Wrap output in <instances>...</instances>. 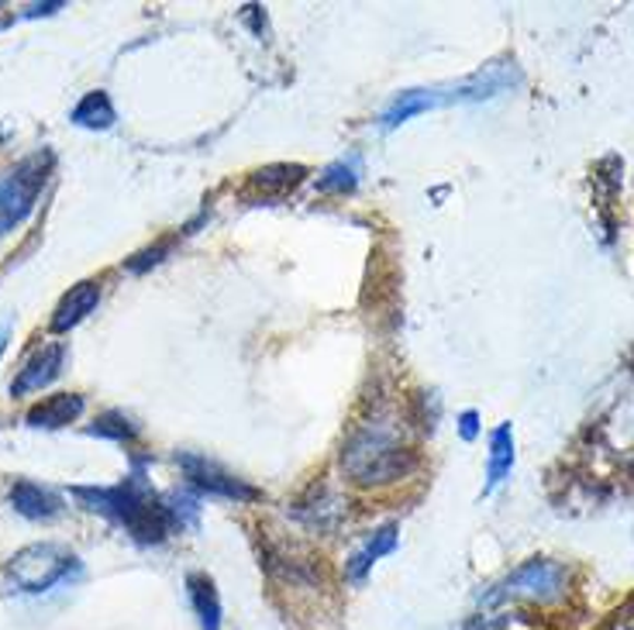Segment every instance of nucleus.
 <instances>
[{
  "label": "nucleus",
  "instance_id": "9b49d317",
  "mask_svg": "<svg viewBox=\"0 0 634 630\" xmlns=\"http://www.w3.org/2000/svg\"><path fill=\"white\" fill-rule=\"evenodd\" d=\"M438 104H445V97L435 94V90H407V94H400L387 110H383V128L394 131L403 121H411V118L424 115V110H432Z\"/></svg>",
  "mask_w": 634,
  "mask_h": 630
},
{
  "label": "nucleus",
  "instance_id": "4be33fe9",
  "mask_svg": "<svg viewBox=\"0 0 634 630\" xmlns=\"http://www.w3.org/2000/svg\"><path fill=\"white\" fill-rule=\"evenodd\" d=\"M8 334H11V328L0 324V352H4V345H8Z\"/></svg>",
  "mask_w": 634,
  "mask_h": 630
},
{
  "label": "nucleus",
  "instance_id": "f03ea898",
  "mask_svg": "<svg viewBox=\"0 0 634 630\" xmlns=\"http://www.w3.org/2000/svg\"><path fill=\"white\" fill-rule=\"evenodd\" d=\"M414 468L418 455L383 424L359 427L345 441L342 472L355 486H390L397 479H407Z\"/></svg>",
  "mask_w": 634,
  "mask_h": 630
},
{
  "label": "nucleus",
  "instance_id": "dca6fc26",
  "mask_svg": "<svg viewBox=\"0 0 634 630\" xmlns=\"http://www.w3.org/2000/svg\"><path fill=\"white\" fill-rule=\"evenodd\" d=\"M304 176H307V169L304 166H266V169H259V173H253V183L259 193H286V190H293V187H301L304 183Z\"/></svg>",
  "mask_w": 634,
  "mask_h": 630
},
{
  "label": "nucleus",
  "instance_id": "2eb2a0df",
  "mask_svg": "<svg viewBox=\"0 0 634 630\" xmlns=\"http://www.w3.org/2000/svg\"><path fill=\"white\" fill-rule=\"evenodd\" d=\"M73 124L80 128H90V131H107L110 124L118 121L115 115V104L104 94V90H94V94H86L77 107H73Z\"/></svg>",
  "mask_w": 634,
  "mask_h": 630
},
{
  "label": "nucleus",
  "instance_id": "ddd939ff",
  "mask_svg": "<svg viewBox=\"0 0 634 630\" xmlns=\"http://www.w3.org/2000/svg\"><path fill=\"white\" fill-rule=\"evenodd\" d=\"M397 548V527L394 524H387V527H379L373 537H369V542L366 545H362L352 558H349V579L352 582H362V579H366V572L376 566V561L383 558V555H390Z\"/></svg>",
  "mask_w": 634,
  "mask_h": 630
},
{
  "label": "nucleus",
  "instance_id": "4468645a",
  "mask_svg": "<svg viewBox=\"0 0 634 630\" xmlns=\"http://www.w3.org/2000/svg\"><path fill=\"white\" fill-rule=\"evenodd\" d=\"M510 465H514V431L510 424H501L490 438V462H486V486L483 492H493L507 476H510Z\"/></svg>",
  "mask_w": 634,
  "mask_h": 630
},
{
  "label": "nucleus",
  "instance_id": "0eeeda50",
  "mask_svg": "<svg viewBox=\"0 0 634 630\" xmlns=\"http://www.w3.org/2000/svg\"><path fill=\"white\" fill-rule=\"evenodd\" d=\"M62 358H66V348L59 342L35 348L28 362L17 369V376L11 382V396H28V393L45 390L62 372Z\"/></svg>",
  "mask_w": 634,
  "mask_h": 630
},
{
  "label": "nucleus",
  "instance_id": "9d476101",
  "mask_svg": "<svg viewBox=\"0 0 634 630\" xmlns=\"http://www.w3.org/2000/svg\"><path fill=\"white\" fill-rule=\"evenodd\" d=\"M101 304V283L94 280H83L77 286H70V294H66L52 313V331L62 334V331H70L77 328L80 321H86L90 313H94V307Z\"/></svg>",
  "mask_w": 634,
  "mask_h": 630
},
{
  "label": "nucleus",
  "instance_id": "6ab92c4d",
  "mask_svg": "<svg viewBox=\"0 0 634 630\" xmlns=\"http://www.w3.org/2000/svg\"><path fill=\"white\" fill-rule=\"evenodd\" d=\"M476 420H480V417H476V411H466V414H462V427H459V431H462L466 441H472L476 431H480V427H476Z\"/></svg>",
  "mask_w": 634,
  "mask_h": 630
},
{
  "label": "nucleus",
  "instance_id": "20e7f679",
  "mask_svg": "<svg viewBox=\"0 0 634 630\" xmlns=\"http://www.w3.org/2000/svg\"><path fill=\"white\" fill-rule=\"evenodd\" d=\"M73 566H77V555L70 548L56 542H42L14 551V558L8 561V579L17 593H45L70 575Z\"/></svg>",
  "mask_w": 634,
  "mask_h": 630
},
{
  "label": "nucleus",
  "instance_id": "412c9836",
  "mask_svg": "<svg viewBox=\"0 0 634 630\" xmlns=\"http://www.w3.org/2000/svg\"><path fill=\"white\" fill-rule=\"evenodd\" d=\"M59 8H62V4H42V8H32L28 14H32V17H35V14H52V11H59Z\"/></svg>",
  "mask_w": 634,
  "mask_h": 630
},
{
  "label": "nucleus",
  "instance_id": "f8f14e48",
  "mask_svg": "<svg viewBox=\"0 0 634 630\" xmlns=\"http://www.w3.org/2000/svg\"><path fill=\"white\" fill-rule=\"evenodd\" d=\"M187 590H190L193 610L200 617V627L221 630V596L214 590V579L203 575V572H193V575H187Z\"/></svg>",
  "mask_w": 634,
  "mask_h": 630
},
{
  "label": "nucleus",
  "instance_id": "7ed1b4c3",
  "mask_svg": "<svg viewBox=\"0 0 634 630\" xmlns=\"http://www.w3.org/2000/svg\"><path fill=\"white\" fill-rule=\"evenodd\" d=\"M49 173H52V152H35L0 179V238H8L25 224V217L38 204V193L49 183Z\"/></svg>",
  "mask_w": 634,
  "mask_h": 630
},
{
  "label": "nucleus",
  "instance_id": "f3484780",
  "mask_svg": "<svg viewBox=\"0 0 634 630\" xmlns=\"http://www.w3.org/2000/svg\"><path fill=\"white\" fill-rule=\"evenodd\" d=\"M355 183H359V173L352 163H331L321 173V179H317V190L321 193H352Z\"/></svg>",
  "mask_w": 634,
  "mask_h": 630
},
{
  "label": "nucleus",
  "instance_id": "6e6552de",
  "mask_svg": "<svg viewBox=\"0 0 634 630\" xmlns=\"http://www.w3.org/2000/svg\"><path fill=\"white\" fill-rule=\"evenodd\" d=\"M83 414V396L80 393H56L38 400L35 407L25 414L28 427H38V431H59V427L73 424Z\"/></svg>",
  "mask_w": 634,
  "mask_h": 630
},
{
  "label": "nucleus",
  "instance_id": "423d86ee",
  "mask_svg": "<svg viewBox=\"0 0 634 630\" xmlns=\"http://www.w3.org/2000/svg\"><path fill=\"white\" fill-rule=\"evenodd\" d=\"M179 468L187 472L190 486H197L200 492H208V497H224V500H259V489L245 486L242 479H235L232 472H224L218 462L203 459V455H176Z\"/></svg>",
  "mask_w": 634,
  "mask_h": 630
},
{
  "label": "nucleus",
  "instance_id": "a211bd4d",
  "mask_svg": "<svg viewBox=\"0 0 634 630\" xmlns=\"http://www.w3.org/2000/svg\"><path fill=\"white\" fill-rule=\"evenodd\" d=\"M134 427L121 411H107L94 420V427H90V435H97V438H110V441H131L134 438Z\"/></svg>",
  "mask_w": 634,
  "mask_h": 630
},
{
  "label": "nucleus",
  "instance_id": "f257e3e1",
  "mask_svg": "<svg viewBox=\"0 0 634 630\" xmlns=\"http://www.w3.org/2000/svg\"><path fill=\"white\" fill-rule=\"evenodd\" d=\"M73 497L94 513H104L118 521L134 542L163 545L169 531L176 527V513L142 483V476H131L121 486H77Z\"/></svg>",
  "mask_w": 634,
  "mask_h": 630
},
{
  "label": "nucleus",
  "instance_id": "1a4fd4ad",
  "mask_svg": "<svg viewBox=\"0 0 634 630\" xmlns=\"http://www.w3.org/2000/svg\"><path fill=\"white\" fill-rule=\"evenodd\" d=\"M11 507L28 521H52V516L62 513V497L32 479H17L11 486Z\"/></svg>",
  "mask_w": 634,
  "mask_h": 630
},
{
  "label": "nucleus",
  "instance_id": "aec40b11",
  "mask_svg": "<svg viewBox=\"0 0 634 630\" xmlns=\"http://www.w3.org/2000/svg\"><path fill=\"white\" fill-rule=\"evenodd\" d=\"M607 630H634V610L618 614L614 620H610V627H607Z\"/></svg>",
  "mask_w": 634,
  "mask_h": 630
},
{
  "label": "nucleus",
  "instance_id": "39448f33",
  "mask_svg": "<svg viewBox=\"0 0 634 630\" xmlns=\"http://www.w3.org/2000/svg\"><path fill=\"white\" fill-rule=\"evenodd\" d=\"M565 590V569L555 566V561L535 558L528 566L514 569L501 590L490 593V603H504V599H531V603H549L555 596H562Z\"/></svg>",
  "mask_w": 634,
  "mask_h": 630
}]
</instances>
